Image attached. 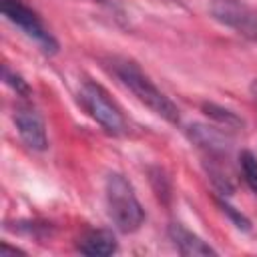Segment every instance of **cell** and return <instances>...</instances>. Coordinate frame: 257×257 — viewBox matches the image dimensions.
Masks as SVG:
<instances>
[{
  "label": "cell",
  "instance_id": "cell-9",
  "mask_svg": "<svg viewBox=\"0 0 257 257\" xmlns=\"http://www.w3.org/2000/svg\"><path fill=\"white\" fill-rule=\"evenodd\" d=\"M189 139L211 155L225 153L229 149V141L225 139V135H221L219 131H215L211 126H203V124L189 126Z\"/></svg>",
  "mask_w": 257,
  "mask_h": 257
},
{
  "label": "cell",
  "instance_id": "cell-10",
  "mask_svg": "<svg viewBox=\"0 0 257 257\" xmlns=\"http://www.w3.org/2000/svg\"><path fill=\"white\" fill-rule=\"evenodd\" d=\"M203 110H205L207 116H211L219 124H225L227 128H239V126H243V120L235 112H231V110H227L223 106H217L213 102H205L203 104Z\"/></svg>",
  "mask_w": 257,
  "mask_h": 257
},
{
  "label": "cell",
  "instance_id": "cell-13",
  "mask_svg": "<svg viewBox=\"0 0 257 257\" xmlns=\"http://www.w3.org/2000/svg\"><path fill=\"white\" fill-rule=\"evenodd\" d=\"M219 205H221V209H223V211H225V213H227V215L237 223V227H239V229H249V221H247L241 213H237L231 205H227V203H223V201H219Z\"/></svg>",
  "mask_w": 257,
  "mask_h": 257
},
{
  "label": "cell",
  "instance_id": "cell-2",
  "mask_svg": "<svg viewBox=\"0 0 257 257\" xmlns=\"http://www.w3.org/2000/svg\"><path fill=\"white\" fill-rule=\"evenodd\" d=\"M104 195H106L108 217L114 223V227L122 233L137 231L145 221V211L135 195L133 185L120 173H110L106 177Z\"/></svg>",
  "mask_w": 257,
  "mask_h": 257
},
{
  "label": "cell",
  "instance_id": "cell-5",
  "mask_svg": "<svg viewBox=\"0 0 257 257\" xmlns=\"http://www.w3.org/2000/svg\"><path fill=\"white\" fill-rule=\"evenodd\" d=\"M2 12L10 22H14L18 28H22L26 32V36L34 38L46 52H56V48H58L56 40L44 28V24L36 16V12H32L22 0H2Z\"/></svg>",
  "mask_w": 257,
  "mask_h": 257
},
{
  "label": "cell",
  "instance_id": "cell-11",
  "mask_svg": "<svg viewBox=\"0 0 257 257\" xmlns=\"http://www.w3.org/2000/svg\"><path fill=\"white\" fill-rule=\"evenodd\" d=\"M239 165H241L245 183L249 185V189L253 193H257V159H255V155L251 151H243L239 155Z\"/></svg>",
  "mask_w": 257,
  "mask_h": 257
},
{
  "label": "cell",
  "instance_id": "cell-14",
  "mask_svg": "<svg viewBox=\"0 0 257 257\" xmlns=\"http://www.w3.org/2000/svg\"><path fill=\"white\" fill-rule=\"evenodd\" d=\"M8 255H24V253H22V251H18V249L8 247L6 243H4V245H0V257H8Z\"/></svg>",
  "mask_w": 257,
  "mask_h": 257
},
{
  "label": "cell",
  "instance_id": "cell-3",
  "mask_svg": "<svg viewBox=\"0 0 257 257\" xmlns=\"http://www.w3.org/2000/svg\"><path fill=\"white\" fill-rule=\"evenodd\" d=\"M78 98L82 102V106L86 108V112L110 135H122L126 131V120L120 112V108L112 102V98L108 96V92L92 82V80H84L78 92Z\"/></svg>",
  "mask_w": 257,
  "mask_h": 257
},
{
  "label": "cell",
  "instance_id": "cell-15",
  "mask_svg": "<svg viewBox=\"0 0 257 257\" xmlns=\"http://www.w3.org/2000/svg\"><path fill=\"white\" fill-rule=\"evenodd\" d=\"M251 94L255 96V100H257V78L251 82Z\"/></svg>",
  "mask_w": 257,
  "mask_h": 257
},
{
  "label": "cell",
  "instance_id": "cell-1",
  "mask_svg": "<svg viewBox=\"0 0 257 257\" xmlns=\"http://www.w3.org/2000/svg\"><path fill=\"white\" fill-rule=\"evenodd\" d=\"M110 70L116 74V78L145 104L149 106L155 114L163 116L165 120L177 124L179 122V108L175 106V102L163 94L155 84L153 80L133 62V60H126V58H112L110 60Z\"/></svg>",
  "mask_w": 257,
  "mask_h": 257
},
{
  "label": "cell",
  "instance_id": "cell-12",
  "mask_svg": "<svg viewBox=\"0 0 257 257\" xmlns=\"http://www.w3.org/2000/svg\"><path fill=\"white\" fill-rule=\"evenodd\" d=\"M4 80H6L18 94H28V86H26V82H24L18 74H12V72L8 70V66H4Z\"/></svg>",
  "mask_w": 257,
  "mask_h": 257
},
{
  "label": "cell",
  "instance_id": "cell-7",
  "mask_svg": "<svg viewBox=\"0 0 257 257\" xmlns=\"http://www.w3.org/2000/svg\"><path fill=\"white\" fill-rule=\"evenodd\" d=\"M169 237L175 243V247L179 249L181 255H189V257H197V255H215V249L209 247L201 237H197L195 233H191L189 229H185L181 223H171L169 225Z\"/></svg>",
  "mask_w": 257,
  "mask_h": 257
},
{
  "label": "cell",
  "instance_id": "cell-6",
  "mask_svg": "<svg viewBox=\"0 0 257 257\" xmlns=\"http://www.w3.org/2000/svg\"><path fill=\"white\" fill-rule=\"evenodd\" d=\"M14 122L18 128L20 139L30 147L32 151H44L48 147V137H46V126L40 116V112L28 104H22L14 110Z\"/></svg>",
  "mask_w": 257,
  "mask_h": 257
},
{
  "label": "cell",
  "instance_id": "cell-4",
  "mask_svg": "<svg viewBox=\"0 0 257 257\" xmlns=\"http://www.w3.org/2000/svg\"><path fill=\"white\" fill-rule=\"evenodd\" d=\"M209 10L215 20L233 28L237 34L257 40V12L243 0H211Z\"/></svg>",
  "mask_w": 257,
  "mask_h": 257
},
{
  "label": "cell",
  "instance_id": "cell-8",
  "mask_svg": "<svg viewBox=\"0 0 257 257\" xmlns=\"http://www.w3.org/2000/svg\"><path fill=\"white\" fill-rule=\"evenodd\" d=\"M78 251L84 255H96V257H106L116 251V239L110 231L106 229H94L88 231L78 239Z\"/></svg>",
  "mask_w": 257,
  "mask_h": 257
}]
</instances>
